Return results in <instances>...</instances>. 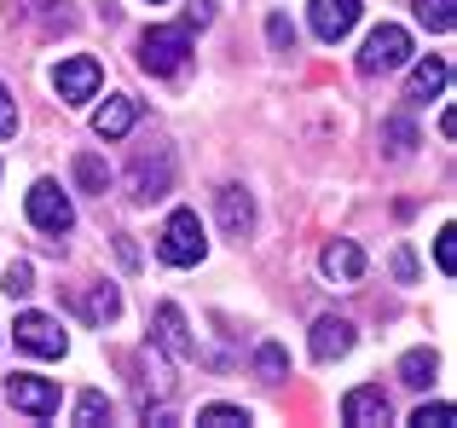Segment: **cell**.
<instances>
[{
    "mask_svg": "<svg viewBox=\"0 0 457 428\" xmlns=\"http://www.w3.org/2000/svg\"><path fill=\"white\" fill-rule=\"evenodd\" d=\"M116 313H122V295H116L111 284H99V290L87 295V318H93V325H104V318H116Z\"/></svg>",
    "mask_w": 457,
    "mask_h": 428,
    "instance_id": "18",
    "label": "cell"
},
{
    "mask_svg": "<svg viewBox=\"0 0 457 428\" xmlns=\"http://www.w3.org/2000/svg\"><path fill=\"white\" fill-rule=\"evenodd\" d=\"M359 23V0H312V35L319 41H342Z\"/></svg>",
    "mask_w": 457,
    "mask_h": 428,
    "instance_id": "8",
    "label": "cell"
},
{
    "mask_svg": "<svg viewBox=\"0 0 457 428\" xmlns=\"http://www.w3.org/2000/svg\"><path fill=\"white\" fill-rule=\"evenodd\" d=\"M347 348H353V325H347V318H319V325H312V359L319 365L342 359Z\"/></svg>",
    "mask_w": 457,
    "mask_h": 428,
    "instance_id": "12",
    "label": "cell"
},
{
    "mask_svg": "<svg viewBox=\"0 0 457 428\" xmlns=\"http://www.w3.org/2000/svg\"><path fill=\"white\" fill-rule=\"evenodd\" d=\"M18 134V104H12V93L0 87V139H12Z\"/></svg>",
    "mask_w": 457,
    "mask_h": 428,
    "instance_id": "29",
    "label": "cell"
},
{
    "mask_svg": "<svg viewBox=\"0 0 457 428\" xmlns=\"http://www.w3.org/2000/svg\"><path fill=\"white\" fill-rule=\"evenodd\" d=\"M324 272H330L336 284H359L365 278V249H359L353 237H336V243L324 249Z\"/></svg>",
    "mask_w": 457,
    "mask_h": 428,
    "instance_id": "13",
    "label": "cell"
},
{
    "mask_svg": "<svg viewBox=\"0 0 457 428\" xmlns=\"http://www.w3.org/2000/svg\"><path fill=\"white\" fill-rule=\"evenodd\" d=\"M191 53V23H156V29L139 35V64L151 76H174Z\"/></svg>",
    "mask_w": 457,
    "mask_h": 428,
    "instance_id": "1",
    "label": "cell"
},
{
    "mask_svg": "<svg viewBox=\"0 0 457 428\" xmlns=\"http://www.w3.org/2000/svg\"><path fill=\"white\" fill-rule=\"evenodd\" d=\"M267 35H272V46H278V53H295V29H290V18H272V23H267Z\"/></svg>",
    "mask_w": 457,
    "mask_h": 428,
    "instance_id": "28",
    "label": "cell"
},
{
    "mask_svg": "<svg viewBox=\"0 0 457 428\" xmlns=\"http://www.w3.org/2000/svg\"><path fill=\"white\" fill-rule=\"evenodd\" d=\"M382 139H388L394 157H405V151L417 145V134H411V122H405V116H388V122H382Z\"/></svg>",
    "mask_w": 457,
    "mask_h": 428,
    "instance_id": "20",
    "label": "cell"
},
{
    "mask_svg": "<svg viewBox=\"0 0 457 428\" xmlns=\"http://www.w3.org/2000/svg\"><path fill=\"white\" fill-rule=\"evenodd\" d=\"M255 371L267 376V383H284V371H290V359H284V348H272V342H267V348L255 353Z\"/></svg>",
    "mask_w": 457,
    "mask_h": 428,
    "instance_id": "22",
    "label": "cell"
},
{
    "mask_svg": "<svg viewBox=\"0 0 457 428\" xmlns=\"http://www.w3.org/2000/svg\"><path fill=\"white\" fill-rule=\"evenodd\" d=\"M435 260H440V272H457V232H452V226L435 237Z\"/></svg>",
    "mask_w": 457,
    "mask_h": 428,
    "instance_id": "26",
    "label": "cell"
},
{
    "mask_svg": "<svg viewBox=\"0 0 457 428\" xmlns=\"http://www.w3.org/2000/svg\"><path fill=\"white\" fill-rule=\"evenodd\" d=\"M58 99H70V104H81V99H93L99 93V81H104V70L93 64V58H64L58 64Z\"/></svg>",
    "mask_w": 457,
    "mask_h": 428,
    "instance_id": "7",
    "label": "cell"
},
{
    "mask_svg": "<svg viewBox=\"0 0 457 428\" xmlns=\"http://www.w3.org/2000/svg\"><path fill=\"white\" fill-rule=\"evenodd\" d=\"M29 278H35V272H29V260H12V267L0 272V290H6V295H29V290H35Z\"/></svg>",
    "mask_w": 457,
    "mask_h": 428,
    "instance_id": "23",
    "label": "cell"
},
{
    "mask_svg": "<svg viewBox=\"0 0 457 428\" xmlns=\"http://www.w3.org/2000/svg\"><path fill=\"white\" fill-rule=\"evenodd\" d=\"M405 58H411V35H405L400 23H382V29H370V35H365L359 70H365V76H388V70H400Z\"/></svg>",
    "mask_w": 457,
    "mask_h": 428,
    "instance_id": "3",
    "label": "cell"
},
{
    "mask_svg": "<svg viewBox=\"0 0 457 428\" xmlns=\"http://www.w3.org/2000/svg\"><path fill=\"white\" fill-rule=\"evenodd\" d=\"M12 336H18V348H29V353H41V359H64V330L53 325L46 313H23L18 325H12Z\"/></svg>",
    "mask_w": 457,
    "mask_h": 428,
    "instance_id": "6",
    "label": "cell"
},
{
    "mask_svg": "<svg viewBox=\"0 0 457 428\" xmlns=\"http://www.w3.org/2000/svg\"><path fill=\"white\" fill-rule=\"evenodd\" d=\"M134 197H145V203L151 197H168V157H156V162L139 157L134 162Z\"/></svg>",
    "mask_w": 457,
    "mask_h": 428,
    "instance_id": "16",
    "label": "cell"
},
{
    "mask_svg": "<svg viewBox=\"0 0 457 428\" xmlns=\"http://www.w3.org/2000/svg\"><path fill=\"white\" fill-rule=\"evenodd\" d=\"M6 399H12L18 411H29V417H58V383H46V376L12 371V376H6Z\"/></svg>",
    "mask_w": 457,
    "mask_h": 428,
    "instance_id": "4",
    "label": "cell"
},
{
    "mask_svg": "<svg viewBox=\"0 0 457 428\" xmlns=\"http://www.w3.org/2000/svg\"><path fill=\"white\" fill-rule=\"evenodd\" d=\"M220 226H226V237H237V243L255 232V203H249L244 185H226L220 192Z\"/></svg>",
    "mask_w": 457,
    "mask_h": 428,
    "instance_id": "11",
    "label": "cell"
},
{
    "mask_svg": "<svg viewBox=\"0 0 457 428\" xmlns=\"http://www.w3.org/2000/svg\"><path fill=\"white\" fill-rule=\"evenodd\" d=\"M446 81H452V64H446V58H428V64L411 70L405 99H411V104H428V99H440V93H446Z\"/></svg>",
    "mask_w": 457,
    "mask_h": 428,
    "instance_id": "14",
    "label": "cell"
},
{
    "mask_svg": "<svg viewBox=\"0 0 457 428\" xmlns=\"http://www.w3.org/2000/svg\"><path fill=\"white\" fill-rule=\"evenodd\" d=\"M156 342H162V353L168 359H197V348H191V336H186V313H179L174 301H162L156 307Z\"/></svg>",
    "mask_w": 457,
    "mask_h": 428,
    "instance_id": "9",
    "label": "cell"
},
{
    "mask_svg": "<svg viewBox=\"0 0 457 428\" xmlns=\"http://www.w3.org/2000/svg\"><path fill=\"white\" fill-rule=\"evenodd\" d=\"M435 371H440V359L428 348H417V353H405V359H400V383L405 388H428V383H435Z\"/></svg>",
    "mask_w": 457,
    "mask_h": 428,
    "instance_id": "17",
    "label": "cell"
},
{
    "mask_svg": "<svg viewBox=\"0 0 457 428\" xmlns=\"http://www.w3.org/2000/svg\"><path fill=\"white\" fill-rule=\"evenodd\" d=\"M197 423H203V428H244L249 411H244V406H203Z\"/></svg>",
    "mask_w": 457,
    "mask_h": 428,
    "instance_id": "19",
    "label": "cell"
},
{
    "mask_svg": "<svg viewBox=\"0 0 457 428\" xmlns=\"http://www.w3.org/2000/svg\"><path fill=\"white\" fill-rule=\"evenodd\" d=\"M76 180L87 185V192H99V197L111 192V169H104L99 157H81V162H76Z\"/></svg>",
    "mask_w": 457,
    "mask_h": 428,
    "instance_id": "21",
    "label": "cell"
},
{
    "mask_svg": "<svg viewBox=\"0 0 457 428\" xmlns=\"http://www.w3.org/2000/svg\"><path fill=\"white\" fill-rule=\"evenodd\" d=\"M342 423H353V428L388 423V394H382V388H353V394L342 399Z\"/></svg>",
    "mask_w": 457,
    "mask_h": 428,
    "instance_id": "10",
    "label": "cell"
},
{
    "mask_svg": "<svg viewBox=\"0 0 457 428\" xmlns=\"http://www.w3.org/2000/svg\"><path fill=\"white\" fill-rule=\"evenodd\" d=\"M394 278H405V284L417 278V260H411V249H394Z\"/></svg>",
    "mask_w": 457,
    "mask_h": 428,
    "instance_id": "30",
    "label": "cell"
},
{
    "mask_svg": "<svg viewBox=\"0 0 457 428\" xmlns=\"http://www.w3.org/2000/svg\"><path fill=\"white\" fill-rule=\"evenodd\" d=\"M203 220L191 209H179V214H168V226H162V237H156V255L168 260V267H197L203 260Z\"/></svg>",
    "mask_w": 457,
    "mask_h": 428,
    "instance_id": "2",
    "label": "cell"
},
{
    "mask_svg": "<svg viewBox=\"0 0 457 428\" xmlns=\"http://www.w3.org/2000/svg\"><path fill=\"white\" fill-rule=\"evenodd\" d=\"M417 18H423L428 29L446 35V29H452V0H417Z\"/></svg>",
    "mask_w": 457,
    "mask_h": 428,
    "instance_id": "24",
    "label": "cell"
},
{
    "mask_svg": "<svg viewBox=\"0 0 457 428\" xmlns=\"http://www.w3.org/2000/svg\"><path fill=\"white\" fill-rule=\"evenodd\" d=\"M29 220H35V226H41V232H53V237H64V232H70V226H76V209H70V197H64V192H58V185H53V180H41V185H35V192H29Z\"/></svg>",
    "mask_w": 457,
    "mask_h": 428,
    "instance_id": "5",
    "label": "cell"
},
{
    "mask_svg": "<svg viewBox=\"0 0 457 428\" xmlns=\"http://www.w3.org/2000/svg\"><path fill=\"white\" fill-rule=\"evenodd\" d=\"M139 122V99H104V111L93 116V134L99 139H122Z\"/></svg>",
    "mask_w": 457,
    "mask_h": 428,
    "instance_id": "15",
    "label": "cell"
},
{
    "mask_svg": "<svg viewBox=\"0 0 457 428\" xmlns=\"http://www.w3.org/2000/svg\"><path fill=\"white\" fill-rule=\"evenodd\" d=\"M452 417H457V411H452V406H423V411H417V417H411V423H417V428H446Z\"/></svg>",
    "mask_w": 457,
    "mask_h": 428,
    "instance_id": "27",
    "label": "cell"
},
{
    "mask_svg": "<svg viewBox=\"0 0 457 428\" xmlns=\"http://www.w3.org/2000/svg\"><path fill=\"white\" fill-rule=\"evenodd\" d=\"M99 417H111V406H104V394H81V399H76V423H87V428H93Z\"/></svg>",
    "mask_w": 457,
    "mask_h": 428,
    "instance_id": "25",
    "label": "cell"
}]
</instances>
